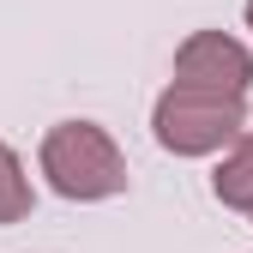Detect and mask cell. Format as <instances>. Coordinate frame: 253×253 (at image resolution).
Listing matches in <instances>:
<instances>
[{"instance_id": "obj_1", "label": "cell", "mask_w": 253, "mask_h": 253, "mask_svg": "<svg viewBox=\"0 0 253 253\" xmlns=\"http://www.w3.org/2000/svg\"><path fill=\"white\" fill-rule=\"evenodd\" d=\"M37 163H42V181L60 199H73V205H103V199L126 193V157L109 139V126H97V121H60V126H48Z\"/></svg>"}, {"instance_id": "obj_2", "label": "cell", "mask_w": 253, "mask_h": 253, "mask_svg": "<svg viewBox=\"0 0 253 253\" xmlns=\"http://www.w3.org/2000/svg\"><path fill=\"white\" fill-rule=\"evenodd\" d=\"M151 133H157V145L169 157H217L247 133V103L169 84L157 97V109H151Z\"/></svg>"}, {"instance_id": "obj_3", "label": "cell", "mask_w": 253, "mask_h": 253, "mask_svg": "<svg viewBox=\"0 0 253 253\" xmlns=\"http://www.w3.org/2000/svg\"><path fill=\"white\" fill-rule=\"evenodd\" d=\"M187 90H211V97H241L253 90V48L223 37V30H193L181 48H175V79Z\"/></svg>"}, {"instance_id": "obj_4", "label": "cell", "mask_w": 253, "mask_h": 253, "mask_svg": "<svg viewBox=\"0 0 253 253\" xmlns=\"http://www.w3.org/2000/svg\"><path fill=\"white\" fill-rule=\"evenodd\" d=\"M211 193H217V205L253 217V126L223 151V163L211 169Z\"/></svg>"}, {"instance_id": "obj_5", "label": "cell", "mask_w": 253, "mask_h": 253, "mask_svg": "<svg viewBox=\"0 0 253 253\" xmlns=\"http://www.w3.org/2000/svg\"><path fill=\"white\" fill-rule=\"evenodd\" d=\"M30 205H37V187H30L24 163L12 145H0V223H24Z\"/></svg>"}, {"instance_id": "obj_6", "label": "cell", "mask_w": 253, "mask_h": 253, "mask_svg": "<svg viewBox=\"0 0 253 253\" xmlns=\"http://www.w3.org/2000/svg\"><path fill=\"white\" fill-rule=\"evenodd\" d=\"M247 30H253V0H247Z\"/></svg>"}]
</instances>
